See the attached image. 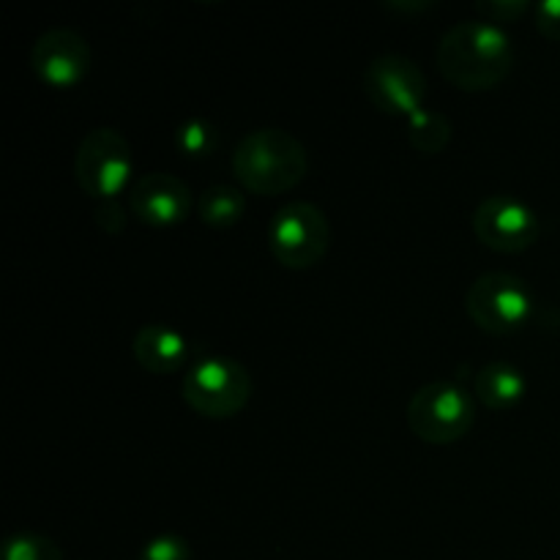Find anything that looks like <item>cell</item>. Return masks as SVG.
<instances>
[{
  "instance_id": "obj_1",
  "label": "cell",
  "mask_w": 560,
  "mask_h": 560,
  "mask_svg": "<svg viewBox=\"0 0 560 560\" xmlns=\"http://www.w3.org/2000/svg\"><path fill=\"white\" fill-rule=\"evenodd\" d=\"M435 60L441 74L459 91H492L512 74V38L501 25L465 20L443 33Z\"/></svg>"
},
{
  "instance_id": "obj_5",
  "label": "cell",
  "mask_w": 560,
  "mask_h": 560,
  "mask_svg": "<svg viewBox=\"0 0 560 560\" xmlns=\"http://www.w3.org/2000/svg\"><path fill=\"white\" fill-rule=\"evenodd\" d=\"M268 246L284 268L304 271L328 255L331 224L315 202L293 200L273 213L268 224Z\"/></svg>"
},
{
  "instance_id": "obj_19",
  "label": "cell",
  "mask_w": 560,
  "mask_h": 560,
  "mask_svg": "<svg viewBox=\"0 0 560 560\" xmlns=\"http://www.w3.org/2000/svg\"><path fill=\"white\" fill-rule=\"evenodd\" d=\"M528 9V0H479L476 3V11L485 16V22H492V25L520 20Z\"/></svg>"
},
{
  "instance_id": "obj_11",
  "label": "cell",
  "mask_w": 560,
  "mask_h": 560,
  "mask_svg": "<svg viewBox=\"0 0 560 560\" xmlns=\"http://www.w3.org/2000/svg\"><path fill=\"white\" fill-rule=\"evenodd\" d=\"M195 195L180 178L170 173H145L131 184L129 211L148 228H173L189 219Z\"/></svg>"
},
{
  "instance_id": "obj_16",
  "label": "cell",
  "mask_w": 560,
  "mask_h": 560,
  "mask_svg": "<svg viewBox=\"0 0 560 560\" xmlns=\"http://www.w3.org/2000/svg\"><path fill=\"white\" fill-rule=\"evenodd\" d=\"M3 560H63V552L49 536L22 530L5 539Z\"/></svg>"
},
{
  "instance_id": "obj_4",
  "label": "cell",
  "mask_w": 560,
  "mask_h": 560,
  "mask_svg": "<svg viewBox=\"0 0 560 560\" xmlns=\"http://www.w3.org/2000/svg\"><path fill=\"white\" fill-rule=\"evenodd\" d=\"M474 424L476 399L452 381L427 383L408 402L410 432L432 446L463 441Z\"/></svg>"
},
{
  "instance_id": "obj_15",
  "label": "cell",
  "mask_w": 560,
  "mask_h": 560,
  "mask_svg": "<svg viewBox=\"0 0 560 560\" xmlns=\"http://www.w3.org/2000/svg\"><path fill=\"white\" fill-rule=\"evenodd\" d=\"M452 120L438 109H419L408 118V142L424 156H438L452 142Z\"/></svg>"
},
{
  "instance_id": "obj_14",
  "label": "cell",
  "mask_w": 560,
  "mask_h": 560,
  "mask_svg": "<svg viewBox=\"0 0 560 560\" xmlns=\"http://www.w3.org/2000/svg\"><path fill=\"white\" fill-rule=\"evenodd\" d=\"M246 211V197L241 195V189L228 184H213L197 197V217L202 219V224L213 230H228L235 228L241 222Z\"/></svg>"
},
{
  "instance_id": "obj_17",
  "label": "cell",
  "mask_w": 560,
  "mask_h": 560,
  "mask_svg": "<svg viewBox=\"0 0 560 560\" xmlns=\"http://www.w3.org/2000/svg\"><path fill=\"white\" fill-rule=\"evenodd\" d=\"M217 142V129L202 118L186 120V124H180L178 131H175V145H178V151L189 159L211 156Z\"/></svg>"
},
{
  "instance_id": "obj_8",
  "label": "cell",
  "mask_w": 560,
  "mask_h": 560,
  "mask_svg": "<svg viewBox=\"0 0 560 560\" xmlns=\"http://www.w3.org/2000/svg\"><path fill=\"white\" fill-rule=\"evenodd\" d=\"M474 233L498 255H520L541 235V222L530 206L514 195H490L476 206Z\"/></svg>"
},
{
  "instance_id": "obj_7",
  "label": "cell",
  "mask_w": 560,
  "mask_h": 560,
  "mask_svg": "<svg viewBox=\"0 0 560 560\" xmlns=\"http://www.w3.org/2000/svg\"><path fill=\"white\" fill-rule=\"evenodd\" d=\"M465 312L487 334H514L534 312L528 284L509 271H490L474 279L465 293Z\"/></svg>"
},
{
  "instance_id": "obj_2",
  "label": "cell",
  "mask_w": 560,
  "mask_h": 560,
  "mask_svg": "<svg viewBox=\"0 0 560 560\" xmlns=\"http://www.w3.org/2000/svg\"><path fill=\"white\" fill-rule=\"evenodd\" d=\"M233 175L255 195H284L304 180L310 153L304 142L284 129H255L235 145Z\"/></svg>"
},
{
  "instance_id": "obj_10",
  "label": "cell",
  "mask_w": 560,
  "mask_h": 560,
  "mask_svg": "<svg viewBox=\"0 0 560 560\" xmlns=\"http://www.w3.org/2000/svg\"><path fill=\"white\" fill-rule=\"evenodd\" d=\"M91 44L74 27H49L31 49V66L38 80L49 88L80 85L91 71Z\"/></svg>"
},
{
  "instance_id": "obj_3",
  "label": "cell",
  "mask_w": 560,
  "mask_h": 560,
  "mask_svg": "<svg viewBox=\"0 0 560 560\" xmlns=\"http://www.w3.org/2000/svg\"><path fill=\"white\" fill-rule=\"evenodd\" d=\"M180 394L186 405L206 419H233L249 405L252 375L230 355H202L184 375Z\"/></svg>"
},
{
  "instance_id": "obj_18",
  "label": "cell",
  "mask_w": 560,
  "mask_h": 560,
  "mask_svg": "<svg viewBox=\"0 0 560 560\" xmlns=\"http://www.w3.org/2000/svg\"><path fill=\"white\" fill-rule=\"evenodd\" d=\"M137 560H195L191 547L178 534H159L142 545Z\"/></svg>"
},
{
  "instance_id": "obj_6",
  "label": "cell",
  "mask_w": 560,
  "mask_h": 560,
  "mask_svg": "<svg viewBox=\"0 0 560 560\" xmlns=\"http://www.w3.org/2000/svg\"><path fill=\"white\" fill-rule=\"evenodd\" d=\"M131 167H135L131 145L118 129L98 126L80 140L74 156V175L88 197H96L98 202L115 200L129 186Z\"/></svg>"
},
{
  "instance_id": "obj_9",
  "label": "cell",
  "mask_w": 560,
  "mask_h": 560,
  "mask_svg": "<svg viewBox=\"0 0 560 560\" xmlns=\"http://www.w3.org/2000/svg\"><path fill=\"white\" fill-rule=\"evenodd\" d=\"M364 91L370 102L381 113L399 115L408 120L410 115L424 109L427 77L410 58L397 52L377 55L364 71Z\"/></svg>"
},
{
  "instance_id": "obj_21",
  "label": "cell",
  "mask_w": 560,
  "mask_h": 560,
  "mask_svg": "<svg viewBox=\"0 0 560 560\" xmlns=\"http://www.w3.org/2000/svg\"><path fill=\"white\" fill-rule=\"evenodd\" d=\"M96 224L109 235H118L126 228V211L118 200H102L96 206Z\"/></svg>"
},
{
  "instance_id": "obj_20",
  "label": "cell",
  "mask_w": 560,
  "mask_h": 560,
  "mask_svg": "<svg viewBox=\"0 0 560 560\" xmlns=\"http://www.w3.org/2000/svg\"><path fill=\"white\" fill-rule=\"evenodd\" d=\"M534 14L541 36L560 44V0H541V3H536Z\"/></svg>"
},
{
  "instance_id": "obj_13",
  "label": "cell",
  "mask_w": 560,
  "mask_h": 560,
  "mask_svg": "<svg viewBox=\"0 0 560 560\" xmlns=\"http://www.w3.org/2000/svg\"><path fill=\"white\" fill-rule=\"evenodd\" d=\"M528 392V381L523 372L506 361H492L476 372L474 394L481 405L490 410H509L520 402Z\"/></svg>"
},
{
  "instance_id": "obj_12",
  "label": "cell",
  "mask_w": 560,
  "mask_h": 560,
  "mask_svg": "<svg viewBox=\"0 0 560 560\" xmlns=\"http://www.w3.org/2000/svg\"><path fill=\"white\" fill-rule=\"evenodd\" d=\"M131 353H135L137 364L151 375H173V372L184 370L186 359H189V342L175 328L151 323V326L137 328L135 339H131Z\"/></svg>"
},
{
  "instance_id": "obj_22",
  "label": "cell",
  "mask_w": 560,
  "mask_h": 560,
  "mask_svg": "<svg viewBox=\"0 0 560 560\" xmlns=\"http://www.w3.org/2000/svg\"><path fill=\"white\" fill-rule=\"evenodd\" d=\"M386 9L394 11H421V9H432V3H386Z\"/></svg>"
}]
</instances>
